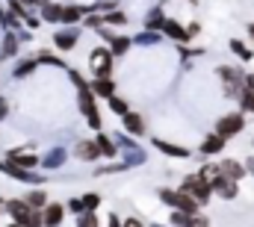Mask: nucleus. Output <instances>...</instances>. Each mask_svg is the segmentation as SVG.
<instances>
[{
  "instance_id": "obj_1",
  "label": "nucleus",
  "mask_w": 254,
  "mask_h": 227,
  "mask_svg": "<svg viewBox=\"0 0 254 227\" xmlns=\"http://www.w3.org/2000/svg\"><path fill=\"white\" fill-rule=\"evenodd\" d=\"M216 74H219V80H222V86H225V98L240 101L243 86H246V71H243V68H234V65H219Z\"/></svg>"
},
{
  "instance_id": "obj_2",
  "label": "nucleus",
  "mask_w": 254,
  "mask_h": 227,
  "mask_svg": "<svg viewBox=\"0 0 254 227\" xmlns=\"http://www.w3.org/2000/svg\"><path fill=\"white\" fill-rule=\"evenodd\" d=\"M181 192H187V195H192L201 207L213 198V186H210V180L207 177H201V174H190L187 180H184V186H181Z\"/></svg>"
},
{
  "instance_id": "obj_3",
  "label": "nucleus",
  "mask_w": 254,
  "mask_h": 227,
  "mask_svg": "<svg viewBox=\"0 0 254 227\" xmlns=\"http://www.w3.org/2000/svg\"><path fill=\"white\" fill-rule=\"evenodd\" d=\"M243 130H246V113H243V110L222 115V118L216 121V133H219L222 139H234V136H240Z\"/></svg>"
},
{
  "instance_id": "obj_4",
  "label": "nucleus",
  "mask_w": 254,
  "mask_h": 227,
  "mask_svg": "<svg viewBox=\"0 0 254 227\" xmlns=\"http://www.w3.org/2000/svg\"><path fill=\"white\" fill-rule=\"evenodd\" d=\"M210 186H213V195H219V198H225V201H234V198L240 195V183H237V180H228L225 174L213 177Z\"/></svg>"
},
{
  "instance_id": "obj_5",
  "label": "nucleus",
  "mask_w": 254,
  "mask_h": 227,
  "mask_svg": "<svg viewBox=\"0 0 254 227\" xmlns=\"http://www.w3.org/2000/svg\"><path fill=\"white\" fill-rule=\"evenodd\" d=\"M225 145H228V139H222V136L213 130L210 136H204V142H201V148H198V151H201L204 157H216V154H222V151H225Z\"/></svg>"
},
{
  "instance_id": "obj_6",
  "label": "nucleus",
  "mask_w": 254,
  "mask_h": 227,
  "mask_svg": "<svg viewBox=\"0 0 254 227\" xmlns=\"http://www.w3.org/2000/svg\"><path fill=\"white\" fill-rule=\"evenodd\" d=\"M219 169H222V174H225L228 180H237V183L249 174V171H246V163H240V160H222Z\"/></svg>"
},
{
  "instance_id": "obj_7",
  "label": "nucleus",
  "mask_w": 254,
  "mask_h": 227,
  "mask_svg": "<svg viewBox=\"0 0 254 227\" xmlns=\"http://www.w3.org/2000/svg\"><path fill=\"white\" fill-rule=\"evenodd\" d=\"M154 148H160L163 154H169V157H178V160H187V157H190V151H187V148H181V145H172V142H166V139H154Z\"/></svg>"
},
{
  "instance_id": "obj_8",
  "label": "nucleus",
  "mask_w": 254,
  "mask_h": 227,
  "mask_svg": "<svg viewBox=\"0 0 254 227\" xmlns=\"http://www.w3.org/2000/svg\"><path fill=\"white\" fill-rule=\"evenodd\" d=\"M228 48L234 51V57L243 59V62H252V59H254V51L243 42V39H231V42H228Z\"/></svg>"
},
{
  "instance_id": "obj_9",
  "label": "nucleus",
  "mask_w": 254,
  "mask_h": 227,
  "mask_svg": "<svg viewBox=\"0 0 254 227\" xmlns=\"http://www.w3.org/2000/svg\"><path fill=\"white\" fill-rule=\"evenodd\" d=\"M163 33L172 36V39H178V42H190V33H187L178 21H166V24H163Z\"/></svg>"
},
{
  "instance_id": "obj_10",
  "label": "nucleus",
  "mask_w": 254,
  "mask_h": 227,
  "mask_svg": "<svg viewBox=\"0 0 254 227\" xmlns=\"http://www.w3.org/2000/svg\"><path fill=\"white\" fill-rule=\"evenodd\" d=\"M6 207H9V213H12V216H15V219H18V222H21V225H24V222H27V216H30V213H33V210H30V204H27V201H9V204H6Z\"/></svg>"
},
{
  "instance_id": "obj_11",
  "label": "nucleus",
  "mask_w": 254,
  "mask_h": 227,
  "mask_svg": "<svg viewBox=\"0 0 254 227\" xmlns=\"http://www.w3.org/2000/svg\"><path fill=\"white\" fill-rule=\"evenodd\" d=\"M42 216H45V225L48 227H57L60 222H63V207H60V204H51Z\"/></svg>"
},
{
  "instance_id": "obj_12",
  "label": "nucleus",
  "mask_w": 254,
  "mask_h": 227,
  "mask_svg": "<svg viewBox=\"0 0 254 227\" xmlns=\"http://www.w3.org/2000/svg\"><path fill=\"white\" fill-rule=\"evenodd\" d=\"M240 110L246 115H254V89L243 86V95H240Z\"/></svg>"
},
{
  "instance_id": "obj_13",
  "label": "nucleus",
  "mask_w": 254,
  "mask_h": 227,
  "mask_svg": "<svg viewBox=\"0 0 254 227\" xmlns=\"http://www.w3.org/2000/svg\"><path fill=\"white\" fill-rule=\"evenodd\" d=\"M98 145H92V142H83V145H77V157L80 160H98Z\"/></svg>"
},
{
  "instance_id": "obj_14",
  "label": "nucleus",
  "mask_w": 254,
  "mask_h": 227,
  "mask_svg": "<svg viewBox=\"0 0 254 227\" xmlns=\"http://www.w3.org/2000/svg\"><path fill=\"white\" fill-rule=\"evenodd\" d=\"M74 42H77V33H74V30H68V33H57V48H60V51H71Z\"/></svg>"
},
{
  "instance_id": "obj_15",
  "label": "nucleus",
  "mask_w": 254,
  "mask_h": 227,
  "mask_svg": "<svg viewBox=\"0 0 254 227\" xmlns=\"http://www.w3.org/2000/svg\"><path fill=\"white\" fill-rule=\"evenodd\" d=\"M125 124H127V130H130V133H136V136L145 130V121H142L136 113H127V115H125Z\"/></svg>"
},
{
  "instance_id": "obj_16",
  "label": "nucleus",
  "mask_w": 254,
  "mask_h": 227,
  "mask_svg": "<svg viewBox=\"0 0 254 227\" xmlns=\"http://www.w3.org/2000/svg\"><path fill=\"white\" fill-rule=\"evenodd\" d=\"M77 18H80V9H77V6H65V9H63V18H60V21H65V24H74Z\"/></svg>"
},
{
  "instance_id": "obj_17",
  "label": "nucleus",
  "mask_w": 254,
  "mask_h": 227,
  "mask_svg": "<svg viewBox=\"0 0 254 227\" xmlns=\"http://www.w3.org/2000/svg\"><path fill=\"white\" fill-rule=\"evenodd\" d=\"M95 89H98V95H107V98H113V89H116V86H113L110 80H98V83H95Z\"/></svg>"
},
{
  "instance_id": "obj_18",
  "label": "nucleus",
  "mask_w": 254,
  "mask_h": 227,
  "mask_svg": "<svg viewBox=\"0 0 254 227\" xmlns=\"http://www.w3.org/2000/svg\"><path fill=\"white\" fill-rule=\"evenodd\" d=\"M104 24H127V15L125 12H113V15L104 18Z\"/></svg>"
},
{
  "instance_id": "obj_19",
  "label": "nucleus",
  "mask_w": 254,
  "mask_h": 227,
  "mask_svg": "<svg viewBox=\"0 0 254 227\" xmlns=\"http://www.w3.org/2000/svg\"><path fill=\"white\" fill-rule=\"evenodd\" d=\"M130 48V39H113V54H125Z\"/></svg>"
},
{
  "instance_id": "obj_20",
  "label": "nucleus",
  "mask_w": 254,
  "mask_h": 227,
  "mask_svg": "<svg viewBox=\"0 0 254 227\" xmlns=\"http://www.w3.org/2000/svg\"><path fill=\"white\" fill-rule=\"evenodd\" d=\"M27 204H30V207H45V192H33V195L27 198Z\"/></svg>"
},
{
  "instance_id": "obj_21",
  "label": "nucleus",
  "mask_w": 254,
  "mask_h": 227,
  "mask_svg": "<svg viewBox=\"0 0 254 227\" xmlns=\"http://www.w3.org/2000/svg\"><path fill=\"white\" fill-rule=\"evenodd\" d=\"M98 148H101L104 154H116V151H113V145L107 142V136H98Z\"/></svg>"
},
{
  "instance_id": "obj_22",
  "label": "nucleus",
  "mask_w": 254,
  "mask_h": 227,
  "mask_svg": "<svg viewBox=\"0 0 254 227\" xmlns=\"http://www.w3.org/2000/svg\"><path fill=\"white\" fill-rule=\"evenodd\" d=\"M98 204H101V198H98V195H86V198H83V207H89V210H95Z\"/></svg>"
},
{
  "instance_id": "obj_23",
  "label": "nucleus",
  "mask_w": 254,
  "mask_h": 227,
  "mask_svg": "<svg viewBox=\"0 0 254 227\" xmlns=\"http://www.w3.org/2000/svg\"><path fill=\"white\" fill-rule=\"evenodd\" d=\"M104 24V18H98V15H89L86 18V27H101Z\"/></svg>"
},
{
  "instance_id": "obj_24",
  "label": "nucleus",
  "mask_w": 254,
  "mask_h": 227,
  "mask_svg": "<svg viewBox=\"0 0 254 227\" xmlns=\"http://www.w3.org/2000/svg\"><path fill=\"white\" fill-rule=\"evenodd\" d=\"M80 227H98L95 216H83V219H80Z\"/></svg>"
},
{
  "instance_id": "obj_25",
  "label": "nucleus",
  "mask_w": 254,
  "mask_h": 227,
  "mask_svg": "<svg viewBox=\"0 0 254 227\" xmlns=\"http://www.w3.org/2000/svg\"><path fill=\"white\" fill-rule=\"evenodd\" d=\"M246 171H249V174H254V157H249V160H246Z\"/></svg>"
},
{
  "instance_id": "obj_26",
  "label": "nucleus",
  "mask_w": 254,
  "mask_h": 227,
  "mask_svg": "<svg viewBox=\"0 0 254 227\" xmlns=\"http://www.w3.org/2000/svg\"><path fill=\"white\" fill-rule=\"evenodd\" d=\"M187 33H190V39H192V36H198V33H201V27H198V24H192V27L187 30Z\"/></svg>"
},
{
  "instance_id": "obj_27",
  "label": "nucleus",
  "mask_w": 254,
  "mask_h": 227,
  "mask_svg": "<svg viewBox=\"0 0 254 227\" xmlns=\"http://www.w3.org/2000/svg\"><path fill=\"white\" fill-rule=\"evenodd\" d=\"M249 39L254 42V24H249Z\"/></svg>"
},
{
  "instance_id": "obj_28",
  "label": "nucleus",
  "mask_w": 254,
  "mask_h": 227,
  "mask_svg": "<svg viewBox=\"0 0 254 227\" xmlns=\"http://www.w3.org/2000/svg\"><path fill=\"white\" fill-rule=\"evenodd\" d=\"M3 113H6V101H0V118H3Z\"/></svg>"
},
{
  "instance_id": "obj_29",
  "label": "nucleus",
  "mask_w": 254,
  "mask_h": 227,
  "mask_svg": "<svg viewBox=\"0 0 254 227\" xmlns=\"http://www.w3.org/2000/svg\"><path fill=\"white\" fill-rule=\"evenodd\" d=\"M110 227H122L119 222H116V216H113V222H110Z\"/></svg>"
},
{
  "instance_id": "obj_30",
  "label": "nucleus",
  "mask_w": 254,
  "mask_h": 227,
  "mask_svg": "<svg viewBox=\"0 0 254 227\" xmlns=\"http://www.w3.org/2000/svg\"><path fill=\"white\" fill-rule=\"evenodd\" d=\"M127 227H142L139 222H127Z\"/></svg>"
},
{
  "instance_id": "obj_31",
  "label": "nucleus",
  "mask_w": 254,
  "mask_h": 227,
  "mask_svg": "<svg viewBox=\"0 0 254 227\" xmlns=\"http://www.w3.org/2000/svg\"><path fill=\"white\" fill-rule=\"evenodd\" d=\"M24 3H42V0H24Z\"/></svg>"
},
{
  "instance_id": "obj_32",
  "label": "nucleus",
  "mask_w": 254,
  "mask_h": 227,
  "mask_svg": "<svg viewBox=\"0 0 254 227\" xmlns=\"http://www.w3.org/2000/svg\"><path fill=\"white\" fill-rule=\"evenodd\" d=\"M12 227H21V225H12Z\"/></svg>"
},
{
  "instance_id": "obj_33",
  "label": "nucleus",
  "mask_w": 254,
  "mask_h": 227,
  "mask_svg": "<svg viewBox=\"0 0 254 227\" xmlns=\"http://www.w3.org/2000/svg\"><path fill=\"white\" fill-rule=\"evenodd\" d=\"M252 145H254V139H252Z\"/></svg>"
}]
</instances>
